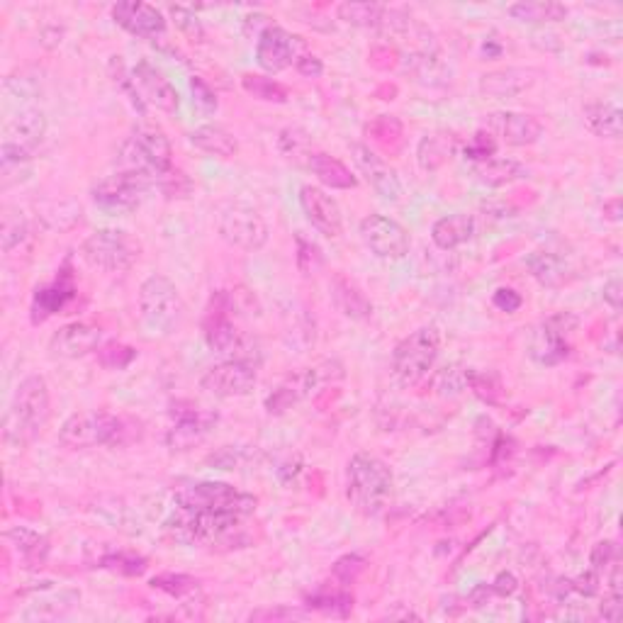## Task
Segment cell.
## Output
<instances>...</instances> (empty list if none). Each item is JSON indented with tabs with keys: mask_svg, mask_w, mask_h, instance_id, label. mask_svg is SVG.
Returning a JSON list of instances; mask_svg holds the SVG:
<instances>
[{
	"mask_svg": "<svg viewBox=\"0 0 623 623\" xmlns=\"http://www.w3.org/2000/svg\"><path fill=\"white\" fill-rule=\"evenodd\" d=\"M336 363H322V366H314V368H302L297 370V373L288 375V378L283 380L275 390L271 392V395L266 397V409L268 414H285L290 412V409L297 407L300 402L310 400V397L317 392L319 385H324L327 380H331L336 375V378H341V370H336V373H329L331 368H334Z\"/></svg>",
	"mask_w": 623,
	"mask_h": 623,
	"instance_id": "cell-12",
	"label": "cell"
},
{
	"mask_svg": "<svg viewBox=\"0 0 623 623\" xmlns=\"http://www.w3.org/2000/svg\"><path fill=\"white\" fill-rule=\"evenodd\" d=\"M473 234H475V220L470 215H463V212L441 217V220L431 227V239H434V244L443 251L458 249L465 241L473 239Z\"/></svg>",
	"mask_w": 623,
	"mask_h": 623,
	"instance_id": "cell-30",
	"label": "cell"
},
{
	"mask_svg": "<svg viewBox=\"0 0 623 623\" xmlns=\"http://www.w3.org/2000/svg\"><path fill=\"white\" fill-rule=\"evenodd\" d=\"M100 568L134 577V575H142V572L147 570V560L139 558V555H129V553H108L100 558Z\"/></svg>",
	"mask_w": 623,
	"mask_h": 623,
	"instance_id": "cell-46",
	"label": "cell"
},
{
	"mask_svg": "<svg viewBox=\"0 0 623 623\" xmlns=\"http://www.w3.org/2000/svg\"><path fill=\"white\" fill-rule=\"evenodd\" d=\"M302 56V42L300 37L290 35L283 27L271 25L268 30L261 32L256 42V61L263 71L268 74H280V71L290 69L297 64Z\"/></svg>",
	"mask_w": 623,
	"mask_h": 623,
	"instance_id": "cell-15",
	"label": "cell"
},
{
	"mask_svg": "<svg viewBox=\"0 0 623 623\" xmlns=\"http://www.w3.org/2000/svg\"><path fill=\"white\" fill-rule=\"evenodd\" d=\"M331 300H334L341 314L356 319V322H366V319L373 317V302L344 273H336L331 278Z\"/></svg>",
	"mask_w": 623,
	"mask_h": 623,
	"instance_id": "cell-27",
	"label": "cell"
},
{
	"mask_svg": "<svg viewBox=\"0 0 623 623\" xmlns=\"http://www.w3.org/2000/svg\"><path fill=\"white\" fill-rule=\"evenodd\" d=\"M477 397L487 404H499L504 395V385L502 378L495 373V370H487V373H477V370H470V385Z\"/></svg>",
	"mask_w": 623,
	"mask_h": 623,
	"instance_id": "cell-42",
	"label": "cell"
},
{
	"mask_svg": "<svg viewBox=\"0 0 623 623\" xmlns=\"http://www.w3.org/2000/svg\"><path fill=\"white\" fill-rule=\"evenodd\" d=\"M351 159L356 164L361 176L370 183V188L380 195L383 200L397 202L402 198V183L397 178L395 168H392L383 156L375 154L366 144H351Z\"/></svg>",
	"mask_w": 623,
	"mask_h": 623,
	"instance_id": "cell-16",
	"label": "cell"
},
{
	"mask_svg": "<svg viewBox=\"0 0 623 623\" xmlns=\"http://www.w3.org/2000/svg\"><path fill=\"white\" fill-rule=\"evenodd\" d=\"M190 91H193V105L200 115H215L217 108H220V100H217V93L212 91L210 83L202 81L200 76H193L190 78Z\"/></svg>",
	"mask_w": 623,
	"mask_h": 623,
	"instance_id": "cell-47",
	"label": "cell"
},
{
	"mask_svg": "<svg viewBox=\"0 0 623 623\" xmlns=\"http://www.w3.org/2000/svg\"><path fill=\"white\" fill-rule=\"evenodd\" d=\"M217 232L229 246L246 251V254L261 251L268 244V237H271L261 212L251 207L249 202L241 200H229L220 205V210H217Z\"/></svg>",
	"mask_w": 623,
	"mask_h": 623,
	"instance_id": "cell-9",
	"label": "cell"
},
{
	"mask_svg": "<svg viewBox=\"0 0 623 623\" xmlns=\"http://www.w3.org/2000/svg\"><path fill=\"white\" fill-rule=\"evenodd\" d=\"M278 147L283 151V156H288L295 164L307 166V159L312 156V137L300 127H288L280 132Z\"/></svg>",
	"mask_w": 623,
	"mask_h": 623,
	"instance_id": "cell-40",
	"label": "cell"
},
{
	"mask_svg": "<svg viewBox=\"0 0 623 623\" xmlns=\"http://www.w3.org/2000/svg\"><path fill=\"white\" fill-rule=\"evenodd\" d=\"M74 297H76L74 273H71V263L66 261L64 268L56 273V278L52 280V283L42 285V288H37L35 295H32V307H30L32 324H42V322H47L49 317H54V314L64 312V307L69 305Z\"/></svg>",
	"mask_w": 623,
	"mask_h": 623,
	"instance_id": "cell-18",
	"label": "cell"
},
{
	"mask_svg": "<svg viewBox=\"0 0 623 623\" xmlns=\"http://www.w3.org/2000/svg\"><path fill=\"white\" fill-rule=\"evenodd\" d=\"M509 15L529 25H546V22H560L568 18V8L555 0H524V3L509 5Z\"/></svg>",
	"mask_w": 623,
	"mask_h": 623,
	"instance_id": "cell-33",
	"label": "cell"
},
{
	"mask_svg": "<svg viewBox=\"0 0 623 623\" xmlns=\"http://www.w3.org/2000/svg\"><path fill=\"white\" fill-rule=\"evenodd\" d=\"M490 587H492V592L499 594V597H507V594H514L516 580H514V575H509V572H502V575H499Z\"/></svg>",
	"mask_w": 623,
	"mask_h": 623,
	"instance_id": "cell-58",
	"label": "cell"
},
{
	"mask_svg": "<svg viewBox=\"0 0 623 623\" xmlns=\"http://www.w3.org/2000/svg\"><path fill=\"white\" fill-rule=\"evenodd\" d=\"M541 71L526 66H509V69L490 71L480 78V93L487 98H516L526 93L538 81Z\"/></svg>",
	"mask_w": 623,
	"mask_h": 623,
	"instance_id": "cell-24",
	"label": "cell"
},
{
	"mask_svg": "<svg viewBox=\"0 0 623 623\" xmlns=\"http://www.w3.org/2000/svg\"><path fill=\"white\" fill-rule=\"evenodd\" d=\"M134 358H137V351L132 346L120 344V341H108V344H103L98 349L100 366L108 370H125Z\"/></svg>",
	"mask_w": 623,
	"mask_h": 623,
	"instance_id": "cell-44",
	"label": "cell"
},
{
	"mask_svg": "<svg viewBox=\"0 0 623 623\" xmlns=\"http://www.w3.org/2000/svg\"><path fill=\"white\" fill-rule=\"evenodd\" d=\"M52 402H49V385L42 375H27L15 390L13 400L3 419V439L8 446L25 448L42 434L49 422Z\"/></svg>",
	"mask_w": 623,
	"mask_h": 623,
	"instance_id": "cell-2",
	"label": "cell"
},
{
	"mask_svg": "<svg viewBox=\"0 0 623 623\" xmlns=\"http://www.w3.org/2000/svg\"><path fill=\"white\" fill-rule=\"evenodd\" d=\"M387 13V8L378 3H341L339 20L353 27H380Z\"/></svg>",
	"mask_w": 623,
	"mask_h": 623,
	"instance_id": "cell-38",
	"label": "cell"
},
{
	"mask_svg": "<svg viewBox=\"0 0 623 623\" xmlns=\"http://www.w3.org/2000/svg\"><path fill=\"white\" fill-rule=\"evenodd\" d=\"M475 178L480 183L490 185V188H499V185H507V183H514L519 181V178H524L526 168L519 164V161L514 159H487L482 161V164H475Z\"/></svg>",
	"mask_w": 623,
	"mask_h": 623,
	"instance_id": "cell-35",
	"label": "cell"
},
{
	"mask_svg": "<svg viewBox=\"0 0 623 623\" xmlns=\"http://www.w3.org/2000/svg\"><path fill=\"white\" fill-rule=\"evenodd\" d=\"M295 69L300 71V74L305 76V78H319V76L324 74L322 59H317V56H314V54H302L300 59H297Z\"/></svg>",
	"mask_w": 623,
	"mask_h": 623,
	"instance_id": "cell-55",
	"label": "cell"
},
{
	"mask_svg": "<svg viewBox=\"0 0 623 623\" xmlns=\"http://www.w3.org/2000/svg\"><path fill=\"white\" fill-rule=\"evenodd\" d=\"M88 266L105 273H125L142 256V244L125 229H98L81 244Z\"/></svg>",
	"mask_w": 623,
	"mask_h": 623,
	"instance_id": "cell-8",
	"label": "cell"
},
{
	"mask_svg": "<svg viewBox=\"0 0 623 623\" xmlns=\"http://www.w3.org/2000/svg\"><path fill=\"white\" fill-rule=\"evenodd\" d=\"M366 132H368V137L373 139L375 144H380V147H383V149L395 151L402 144L404 127H402L400 117H395V115H378L366 127Z\"/></svg>",
	"mask_w": 623,
	"mask_h": 623,
	"instance_id": "cell-39",
	"label": "cell"
},
{
	"mask_svg": "<svg viewBox=\"0 0 623 623\" xmlns=\"http://www.w3.org/2000/svg\"><path fill=\"white\" fill-rule=\"evenodd\" d=\"M300 207L312 227H317L324 237H339L344 232V215H341L339 202L317 185H302Z\"/></svg>",
	"mask_w": 623,
	"mask_h": 623,
	"instance_id": "cell-20",
	"label": "cell"
},
{
	"mask_svg": "<svg viewBox=\"0 0 623 623\" xmlns=\"http://www.w3.org/2000/svg\"><path fill=\"white\" fill-rule=\"evenodd\" d=\"M395 477L385 460L373 453H356L346 470V497L351 507L363 516H380L392 497Z\"/></svg>",
	"mask_w": 623,
	"mask_h": 623,
	"instance_id": "cell-3",
	"label": "cell"
},
{
	"mask_svg": "<svg viewBox=\"0 0 623 623\" xmlns=\"http://www.w3.org/2000/svg\"><path fill=\"white\" fill-rule=\"evenodd\" d=\"M295 244H297L295 261H297V268H300V273L307 275V278L314 273H319V268L324 266V256H322V251H319V246L314 244V241H307L302 234H297Z\"/></svg>",
	"mask_w": 623,
	"mask_h": 623,
	"instance_id": "cell-45",
	"label": "cell"
},
{
	"mask_svg": "<svg viewBox=\"0 0 623 623\" xmlns=\"http://www.w3.org/2000/svg\"><path fill=\"white\" fill-rule=\"evenodd\" d=\"M602 616L606 621L621 619V589H611V594L604 599V604H602Z\"/></svg>",
	"mask_w": 623,
	"mask_h": 623,
	"instance_id": "cell-57",
	"label": "cell"
},
{
	"mask_svg": "<svg viewBox=\"0 0 623 623\" xmlns=\"http://www.w3.org/2000/svg\"><path fill=\"white\" fill-rule=\"evenodd\" d=\"M256 507L254 495L227 482H195L173 497L166 531L188 546H217L229 541L254 516Z\"/></svg>",
	"mask_w": 623,
	"mask_h": 623,
	"instance_id": "cell-1",
	"label": "cell"
},
{
	"mask_svg": "<svg viewBox=\"0 0 623 623\" xmlns=\"http://www.w3.org/2000/svg\"><path fill=\"white\" fill-rule=\"evenodd\" d=\"M100 339H103V331L95 327L91 322H71L64 324L61 329H56L49 339V351L56 358H83L95 349H100Z\"/></svg>",
	"mask_w": 623,
	"mask_h": 623,
	"instance_id": "cell-21",
	"label": "cell"
},
{
	"mask_svg": "<svg viewBox=\"0 0 623 623\" xmlns=\"http://www.w3.org/2000/svg\"><path fill=\"white\" fill-rule=\"evenodd\" d=\"M366 568H368V560L363 558V555H356V553H351V555H344V558H339L334 563V577L339 582H344V585H353V582L358 580V577L363 575V572H366Z\"/></svg>",
	"mask_w": 623,
	"mask_h": 623,
	"instance_id": "cell-48",
	"label": "cell"
},
{
	"mask_svg": "<svg viewBox=\"0 0 623 623\" xmlns=\"http://www.w3.org/2000/svg\"><path fill=\"white\" fill-rule=\"evenodd\" d=\"M27 234H30V227H27V220L22 217V212L5 210L3 229H0V239H3L5 254H10L15 246H20L22 241L27 239Z\"/></svg>",
	"mask_w": 623,
	"mask_h": 623,
	"instance_id": "cell-43",
	"label": "cell"
},
{
	"mask_svg": "<svg viewBox=\"0 0 623 623\" xmlns=\"http://www.w3.org/2000/svg\"><path fill=\"white\" fill-rule=\"evenodd\" d=\"M168 13H171V18L176 20V25L181 27V30L190 39H198V42H200V39L205 37V30H202L198 15H195V10L183 8V5H171V8H168Z\"/></svg>",
	"mask_w": 623,
	"mask_h": 623,
	"instance_id": "cell-49",
	"label": "cell"
},
{
	"mask_svg": "<svg viewBox=\"0 0 623 623\" xmlns=\"http://www.w3.org/2000/svg\"><path fill=\"white\" fill-rule=\"evenodd\" d=\"M526 266L533 278L543 285V288H560V285L570 283V278L575 275V268H572L570 258L563 254V251L555 249H541L533 251V254L526 258Z\"/></svg>",
	"mask_w": 623,
	"mask_h": 623,
	"instance_id": "cell-26",
	"label": "cell"
},
{
	"mask_svg": "<svg viewBox=\"0 0 623 623\" xmlns=\"http://www.w3.org/2000/svg\"><path fill=\"white\" fill-rule=\"evenodd\" d=\"M580 327V317L572 312H558L543 319L533 329L529 356L538 366H558L570 356V336Z\"/></svg>",
	"mask_w": 623,
	"mask_h": 623,
	"instance_id": "cell-11",
	"label": "cell"
},
{
	"mask_svg": "<svg viewBox=\"0 0 623 623\" xmlns=\"http://www.w3.org/2000/svg\"><path fill=\"white\" fill-rule=\"evenodd\" d=\"M307 606L314 611H322V614H329V616H349L351 609H353V597L349 592H344V589H319V592H314L307 597Z\"/></svg>",
	"mask_w": 623,
	"mask_h": 623,
	"instance_id": "cell-37",
	"label": "cell"
},
{
	"mask_svg": "<svg viewBox=\"0 0 623 623\" xmlns=\"http://www.w3.org/2000/svg\"><path fill=\"white\" fill-rule=\"evenodd\" d=\"M585 122L597 137L619 139L623 129V112L616 103L609 100H594L585 105Z\"/></svg>",
	"mask_w": 623,
	"mask_h": 623,
	"instance_id": "cell-32",
	"label": "cell"
},
{
	"mask_svg": "<svg viewBox=\"0 0 623 623\" xmlns=\"http://www.w3.org/2000/svg\"><path fill=\"white\" fill-rule=\"evenodd\" d=\"M307 168H310L314 176L327 185V188L351 190L358 185V178L353 176L351 168L346 166L344 161L324 154V151H312V156L307 159Z\"/></svg>",
	"mask_w": 623,
	"mask_h": 623,
	"instance_id": "cell-29",
	"label": "cell"
},
{
	"mask_svg": "<svg viewBox=\"0 0 623 623\" xmlns=\"http://www.w3.org/2000/svg\"><path fill=\"white\" fill-rule=\"evenodd\" d=\"M132 81L144 103H151L154 108L164 112H176L181 108V95L173 88V83L156 66H151L149 61H139L134 66Z\"/></svg>",
	"mask_w": 623,
	"mask_h": 623,
	"instance_id": "cell-22",
	"label": "cell"
},
{
	"mask_svg": "<svg viewBox=\"0 0 623 623\" xmlns=\"http://www.w3.org/2000/svg\"><path fill=\"white\" fill-rule=\"evenodd\" d=\"M458 151V137L453 132H446V129H439V132L424 134L422 142L417 147V161L422 166V171H439L443 164L456 156Z\"/></svg>",
	"mask_w": 623,
	"mask_h": 623,
	"instance_id": "cell-28",
	"label": "cell"
},
{
	"mask_svg": "<svg viewBox=\"0 0 623 623\" xmlns=\"http://www.w3.org/2000/svg\"><path fill=\"white\" fill-rule=\"evenodd\" d=\"M112 20L134 37H161L166 32V15L156 5L139 3V0H122L112 5Z\"/></svg>",
	"mask_w": 623,
	"mask_h": 623,
	"instance_id": "cell-19",
	"label": "cell"
},
{
	"mask_svg": "<svg viewBox=\"0 0 623 623\" xmlns=\"http://www.w3.org/2000/svg\"><path fill=\"white\" fill-rule=\"evenodd\" d=\"M244 451L241 448H234V446H224L220 453H215V456H210V463L217 465L220 470H234L239 468L241 463H244Z\"/></svg>",
	"mask_w": 623,
	"mask_h": 623,
	"instance_id": "cell-54",
	"label": "cell"
},
{
	"mask_svg": "<svg viewBox=\"0 0 623 623\" xmlns=\"http://www.w3.org/2000/svg\"><path fill=\"white\" fill-rule=\"evenodd\" d=\"M139 314L151 334L171 336L183 327L185 302L166 275H149L139 288Z\"/></svg>",
	"mask_w": 623,
	"mask_h": 623,
	"instance_id": "cell-5",
	"label": "cell"
},
{
	"mask_svg": "<svg viewBox=\"0 0 623 623\" xmlns=\"http://www.w3.org/2000/svg\"><path fill=\"white\" fill-rule=\"evenodd\" d=\"M200 387L207 395L220 397V400L246 397L256 387V366L227 358V361L205 370V375L200 378Z\"/></svg>",
	"mask_w": 623,
	"mask_h": 623,
	"instance_id": "cell-13",
	"label": "cell"
},
{
	"mask_svg": "<svg viewBox=\"0 0 623 623\" xmlns=\"http://www.w3.org/2000/svg\"><path fill=\"white\" fill-rule=\"evenodd\" d=\"M604 302L611 307L614 312H621L623 305V285L619 278H611L609 283L604 285Z\"/></svg>",
	"mask_w": 623,
	"mask_h": 623,
	"instance_id": "cell-56",
	"label": "cell"
},
{
	"mask_svg": "<svg viewBox=\"0 0 623 623\" xmlns=\"http://www.w3.org/2000/svg\"><path fill=\"white\" fill-rule=\"evenodd\" d=\"M441 351V331L436 327H422L392 351V373L402 385H419L434 368Z\"/></svg>",
	"mask_w": 623,
	"mask_h": 623,
	"instance_id": "cell-7",
	"label": "cell"
},
{
	"mask_svg": "<svg viewBox=\"0 0 623 623\" xmlns=\"http://www.w3.org/2000/svg\"><path fill=\"white\" fill-rule=\"evenodd\" d=\"M139 436L142 431L137 424L110 412L74 414L59 429V443L69 451L93 446H127Z\"/></svg>",
	"mask_w": 623,
	"mask_h": 623,
	"instance_id": "cell-4",
	"label": "cell"
},
{
	"mask_svg": "<svg viewBox=\"0 0 623 623\" xmlns=\"http://www.w3.org/2000/svg\"><path fill=\"white\" fill-rule=\"evenodd\" d=\"M151 587L161 589V592L171 594V597L181 599V602H185V599H190V597H195V594L200 592L198 580H193L190 575H176V572H164V575H156L154 580H151Z\"/></svg>",
	"mask_w": 623,
	"mask_h": 623,
	"instance_id": "cell-41",
	"label": "cell"
},
{
	"mask_svg": "<svg viewBox=\"0 0 623 623\" xmlns=\"http://www.w3.org/2000/svg\"><path fill=\"white\" fill-rule=\"evenodd\" d=\"M44 134H47V117H44V112L37 108H25L15 112L5 122L3 142L15 144V147H22L27 151H35L37 144L44 139Z\"/></svg>",
	"mask_w": 623,
	"mask_h": 623,
	"instance_id": "cell-25",
	"label": "cell"
},
{
	"mask_svg": "<svg viewBox=\"0 0 623 623\" xmlns=\"http://www.w3.org/2000/svg\"><path fill=\"white\" fill-rule=\"evenodd\" d=\"M151 185H154V181L142 176V173L122 171L120 168L117 173L95 183L91 195L95 205L103 212H108V215H129V212H134L142 205Z\"/></svg>",
	"mask_w": 623,
	"mask_h": 623,
	"instance_id": "cell-10",
	"label": "cell"
},
{
	"mask_svg": "<svg viewBox=\"0 0 623 623\" xmlns=\"http://www.w3.org/2000/svg\"><path fill=\"white\" fill-rule=\"evenodd\" d=\"M305 619V611L290 609V606H271V609H258L249 616V621H293Z\"/></svg>",
	"mask_w": 623,
	"mask_h": 623,
	"instance_id": "cell-52",
	"label": "cell"
},
{
	"mask_svg": "<svg viewBox=\"0 0 623 623\" xmlns=\"http://www.w3.org/2000/svg\"><path fill=\"white\" fill-rule=\"evenodd\" d=\"M5 538L13 543L15 550L20 553V558L25 560L30 568H37V565H42L44 560H47L49 541L42 536V533L27 529V526H15V529H10L8 533H5Z\"/></svg>",
	"mask_w": 623,
	"mask_h": 623,
	"instance_id": "cell-34",
	"label": "cell"
},
{
	"mask_svg": "<svg viewBox=\"0 0 623 623\" xmlns=\"http://www.w3.org/2000/svg\"><path fill=\"white\" fill-rule=\"evenodd\" d=\"M361 239L378 258L402 261L409 254V234L400 222L385 215H368L361 220Z\"/></svg>",
	"mask_w": 623,
	"mask_h": 623,
	"instance_id": "cell-14",
	"label": "cell"
},
{
	"mask_svg": "<svg viewBox=\"0 0 623 623\" xmlns=\"http://www.w3.org/2000/svg\"><path fill=\"white\" fill-rule=\"evenodd\" d=\"M220 417L217 412H205V409H188V412H178L176 424L168 429L166 446L171 451H190L210 436Z\"/></svg>",
	"mask_w": 623,
	"mask_h": 623,
	"instance_id": "cell-23",
	"label": "cell"
},
{
	"mask_svg": "<svg viewBox=\"0 0 623 623\" xmlns=\"http://www.w3.org/2000/svg\"><path fill=\"white\" fill-rule=\"evenodd\" d=\"M492 305H495L499 312L514 314L521 310V305H524V297L512 288H497L495 295H492Z\"/></svg>",
	"mask_w": 623,
	"mask_h": 623,
	"instance_id": "cell-53",
	"label": "cell"
},
{
	"mask_svg": "<svg viewBox=\"0 0 623 623\" xmlns=\"http://www.w3.org/2000/svg\"><path fill=\"white\" fill-rule=\"evenodd\" d=\"M241 88L246 93L254 95L256 100H263V103H275V105H283L290 100L288 88L283 83L273 81L268 76H258V74H244L241 76Z\"/></svg>",
	"mask_w": 623,
	"mask_h": 623,
	"instance_id": "cell-36",
	"label": "cell"
},
{
	"mask_svg": "<svg viewBox=\"0 0 623 623\" xmlns=\"http://www.w3.org/2000/svg\"><path fill=\"white\" fill-rule=\"evenodd\" d=\"M190 144L198 147L200 151H205V154L220 156V159H232L239 151L237 137L222 125L195 127L193 132H190Z\"/></svg>",
	"mask_w": 623,
	"mask_h": 623,
	"instance_id": "cell-31",
	"label": "cell"
},
{
	"mask_svg": "<svg viewBox=\"0 0 623 623\" xmlns=\"http://www.w3.org/2000/svg\"><path fill=\"white\" fill-rule=\"evenodd\" d=\"M487 132L495 134L499 142L509 147H531L543 137V125L538 117L526 112H490L487 115Z\"/></svg>",
	"mask_w": 623,
	"mask_h": 623,
	"instance_id": "cell-17",
	"label": "cell"
},
{
	"mask_svg": "<svg viewBox=\"0 0 623 623\" xmlns=\"http://www.w3.org/2000/svg\"><path fill=\"white\" fill-rule=\"evenodd\" d=\"M120 168L122 171L142 173L159 183L161 178L173 171V149L171 142L159 127L139 125L132 137L120 149Z\"/></svg>",
	"mask_w": 623,
	"mask_h": 623,
	"instance_id": "cell-6",
	"label": "cell"
},
{
	"mask_svg": "<svg viewBox=\"0 0 623 623\" xmlns=\"http://www.w3.org/2000/svg\"><path fill=\"white\" fill-rule=\"evenodd\" d=\"M616 560H619V548L614 541H602L597 543L592 550V570L597 575H602L606 568H616Z\"/></svg>",
	"mask_w": 623,
	"mask_h": 623,
	"instance_id": "cell-51",
	"label": "cell"
},
{
	"mask_svg": "<svg viewBox=\"0 0 623 623\" xmlns=\"http://www.w3.org/2000/svg\"><path fill=\"white\" fill-rule=\"evenodd\" d=\"M497 151V144L495 139H492L490 132H477L473 139H470V144L465 147V156L468 159H473L475 164H482V161L492 159Z\"/></svg>",
	"mask_w": 623,
	"mask_h": 623,
	"instance_id": "cell-50",
	"label": "cell"
}]
</instances>
